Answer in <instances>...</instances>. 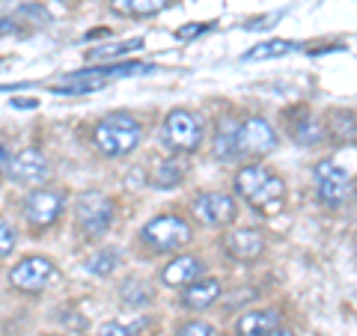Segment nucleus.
<instances>
[{
  "instance_id": "12",
  "label": "nucleus",
  "mask_w": 357,
  "mask_h": 336,
  "mask_svg": "<svg viewBox=\"0 0 357 336\" xmlns=\"http://www.w3.org/2000/svg\"><path fill=\"white\" fill-rule=\"evenodd\" d=\"M223 250L238 262H253L265 253V238L256 229H236L223 235Z\"/></svg>"
},
{
  "instance_id": "30",
  "label": "nucleus",
  "mask_w": 357,
  "mask_h": 336,
  "mask_svg": "<svg viewBox=\"0 0 357 336\" xmlns=\"http://www.w3.org/2000/svg\"><path fill=\"white\" fill-rule=\"evenodd\" d=\"M265 336H295L292 330H286V328H274L271 333H265Z\"/></svg>"
},
{
  "instance_id": "2",
  "label": "nucleus",
  "mask_w": 357,
  "mask_h": 336,
  "mask_svg": "<svg viewBox=\"0 0 357 336\" xmlns=\"http://www.w3.org/2000/svg\"><path fill=\"white\" fill-rule=\"evenodd\" d=\"M140 137H143V128L131 114H107L93 131L96 149L107 155V158H119V155H128L131 149H137Z\"/></svg>"
},
{
  "instance_id": "14",
  "label": "nucleus",
  "mask_w": 357,
  "mask_h": 336,
  "mask_svg": "<svg viewBox=\"0 0 357 336\" xmlns=\"http://www.w3.org/2000/svg\"><path fill=\"white\" fill-rule=\"evenodd\" d=\"M218 298H220V283L218 280L215 277H199V280H194V283L185 286L182 304L197 312V310H208Z\"/></svg>"
},
{
  "instance_id": "23",
  "label": "nucleus",
  "mask_w": 357,
  "mask_h": 336,
  "mask_svg": "<svg viewBox=\"0 0 357 336\" xmlns=\"http://www.w3.org/2000/svg\"><path fill=\"white\" fill-rule=\"evenodd\" d=\"M122 300L131 307H140V304H146L149 300V289L140 283V280H128L126 286H122Z\"/></svg>"
},
{
  "instance_id": "6",
  "label": "nucleus",
  "mask_w": 357,
  "mask_h": 336,
  "mask_svg": "<svg viewBox=\"0 0 357 336\" xmlns=\"http://www.w3.org/2000/svg\"><path fill=\"white\" fill-rule=\"evenodd\" d=\"M77 227H81L89 238H102V235L114 227V199H107L98 190H89L77 203Z\"/></svg>"
},
{
  "instance_id": "1",
  "label": "nucleus",
  "mask_w": 357,
  "mask_h": 336,
  "mask_svg": "<svg viewBox=\"0 0 357 336\" xmlns=\"http://www.w3.org/2000/svg\"><path fill=\"white\" fill-rule=\"evenodd\" d=\"M236 190L238 197L256 208L262 217H274L283 211L286 203V185L280 176L268 173L262 164H248L236 173Z\"/></svg>"
},
{
  "instance_id": "22",
  "label": "nucleus",
  "mask_w": 357,
  "mask_h": 336,
  "mask_svg": "<svg viewBox=\"0 0 357 336\" xmlns=\"http://www.w3.org/2000/svg\"><path fill=\"white\" fill-rule=\"evenodd\" d=\"M292 137L301 143V146H312V143H319V137H321V122L319 119H301L298 128L292 131Z\"/></svg>"
},
{
  "instance_id": "17",
  "label": "nucleus",
  "mask_w": 357,
  "mask_h": 336,
  "mask_svg": "<svg viewBox=\"0 0 357 336\" xmlns=\"http://www.w3.org/2000/svg\"><path fill=\"white\" fill-rule=\"evenodd\" d=\"M236 134H238V122L223 116L218 122V131H215V140H211V155H215L218 161H229L236 158L238 149H236Z\"/></svg>"
},
{
  "instance_id": "16",
  "label": "nucleus",
  "mask_w": 357,
  "mask_h": 336,
  "mask_svg": "<svg viewBox=\"0 0 357 336\" xmlns=\"http://www.w3.org/2000/svg\"><path fill=\"white\" fill-rule=\"evenodd\" d=\"M238 336H265L274 328H280V312L277 310H250L238 319Z\"/></svg>"
},
{
  "instance_id": "28",
  "label": "nucleus",
  "mask_w": 357,
  "mask_h": 336,
  "mask_svg": "<svg viewBox=\"0 0 357 336\" xmlns=\"http://www.w3.org/2000/svg\"><path fill=\"white\" fill-rule=\"evenodd\" d=\"M203 30H206V24H191V27L178 30L176 36H178V39H191V36H197V33H203Z\"/></svg>"
},
{
  "instance_id": "7",
  "label": "nucleus",
  "mask_w": 357,
  "mask_h": 336,
  "mask_svg": "<svg viewBox=\"0 0 357 336\" xmlns=\"http://www.w3.org/2000/svg\"><path fill=\"white\" fill-rule=\"evenodd\" d=\"M312 178H316V197L325 206H342L351 197V173L342 170L340 164L319 161Z\"/></svg>"
},
{
  "instance_id": "4",
  "label": "nucleus",
  "mask_w": 357,
  "mask_h": 336,
  "mask_svg": "<svg viewBox=\"0 0 357 336\" xmlns=\"http://www.w3.org/2000/svg\"><path fill=\"white\" fill-rule=\"evenodd\" d=\"M140 238L155 253H170V250H178V247H185V244H191L194 232H191V223L185 217L161 215V217H152L146 227L140 229Z\"/></svg>"
},
{
  "instance_id": "26",
  "label": "nucleus",
  "mask_w": 357,
  "mask_h": 336,
  "mask_svg": "<svg viewBox=\"0 0 357 336\" xmlns=\"http://www.w3.org/2000/svg\"><path fill=\"white\" fill-rule=\"evenodd\" d=\"M176 336H215V328L208 321H188L176 330Z\"/></svg>"
},
{
  "instance_id": "29",
  "label": "nucleus",
  "mask_w": 357,
  "mask_h": 336,
  "mask_svg": "<svg viewBox=\"0 0 357 336\" xmlns=\"http://www.w3.org/2000/svg\"><path fill=\"white\" fill-rule=\"evenodd\" d=\"M6 161H9V152H6V146H3V143H0V173L6 170Z\"/></svg>"
},
{
  "instance_id": "24",
  "label": "nucleus",
  "mask_w": 357,
  "mask_h": 336,
  "mask_svg": "<svg viewBox=\"0 0 357 336\" xmlns=\"http://www.w3.org/2000/svg\"><path fill=\"white\" fill-rule=\"evenodd\" d=\"M140 39H134V42H119V45H105V48H96V51H89V60H102V57H119V54H128V51H134V48H140Z\"/></svg>"
},
{
  "instance_id": "13",
  "label": "nucleus",
  "mask_w": 357,
  "mask_h": 336,
  "mask_svg": "<svg viewBox=\"0 0 357 336\" xmlns=\"http://www.w3.org/2000/svg\"><path fill=\"white\" fill-rule=\"evenodd\" d=\"M203 274H206V262L199 259V256H176L161 271V280H164V286L178 289V286L194 283V280H199Z\"/></svg>"
},
{
  "instance_id": "11",
  "label": "nucleus",
  "mask_w": 357,
  "mask_h": 336,
  "mask_svg": "<svg viewBox=\"0 0 357 336\" xmlns=\"http://www.w3.org/2000/svg\"><path fill=\"white\" fill-rule=\"evenodd\" d=\"M277 146V131L271 128V122L262 116H250L238 125L236 134V149L238 155H268Z\"/></svg>"
},
{
  "instance_id": "3",
  "label": "nucleus",
  "mask_w": 357,
  "mask_h": 336,
  "mask_svg": "<svg viewBox=\"0 0 357 336\" xmlns=\"http://www.w3.org/2000/svg\"><path fill=\"white\" fill-rule=\"evenodd\" d=\"M203 134H206V122L203 116H197L194 110H185V107H176L167 114L164 119V128H161V140L164 146L176 152V155H188V152H197L199 143H203Z\"/></svg>"
},
{
  "instance_id": "27",
  "label": "nucleus",
  "mask_w": 357,
  "mask_h": 336,
  "mask_svg": "<svg viewBox=\"0 0 357 336\" xmlns=\"http://www.w3.org/2000/svg\"><path fill=\"white\" fill-rule=\"evenodd\" d=\"M98 336H131V328H126V324H119V321H107V324H102Z\"/></svg>"
},
{
  "instance_id": "10",
  "label": "nucleus",
  "mask_w": 357,
  "mask_h": 336,
  "mask_svg": "<svg viewBox=\"0 0 357 336\" xmlns=\"http://www.w3.org/2000/svg\"><path fill=\"white\" fill-rule=\"evenodd\" d=\"M54 277H57V265H54L48 256H27V259H21L13 271H9V283H13L18 292H42Z\"/></svg>"
},
{
  "instance_id": "19",
  "label": "nucleus",
  "mask_w": 357,
  "mask_h": 336,
  "mask_svg": "<svg viewBox=\"0 0 357 336\" xmlns=\"http://www.w3.org/2000/svg\"><path fill=\"white\" fill-rule=\"evenodd\" d=\"M167 3L170 0H114V13L119 15H134V18H146V15H155L161 13V9H167Z\"/></svg>"
},
{
  "instance_id": "18",
  "label": "nucleus",
  "mask_w": 357,
  "mask_h": 336,
  "mask_svg": "<svg viewBox=\"0 0 357 336\" xmlns=\"http://www.w3.org/2000/svg\"><path fill=\"white\" fill-rule=\"evenodd\" d=\"M182 178H185V161L178 158V155H170V158L158 161V164H155V170H152V185L164 188V190L176 188Z\"/></svg>"
},
{
  "instance_id": "21",
  "label": "nucleus",
  "mask_w": 357,
  "mask_h": 336,
  "mask_svg": "<svg viewBox=\"0 0 357 336\" xmlns=\"http://www.w3.org/2000/svg\"><path fill=\"white\" fill-rule=\"evenodd\" d=\"M116 265H119V253L116 250H98L93 259L86 262V271L98 274V277H107V274L116 271Z\"/></svg>"
},
{
  "instance_id": "9",
  "label": "nucleus",
  "mask_w": 357,
  "mask_h": 336,
  "mask_svg": "<svg viewBox=\"0 0 357 336\" xmlns=\"http://www.w3.org/2000/svg\"><path fill=\"white\" fill-rule=\"evenodd\" d=\"M15 185H24V188H39L51 178V164L48 158L39 152V149H21L18 155L6 161V170H3Z\"/></svg>"
},
{
  "instance_id": "31",
  "label": "nucleus",
  "mask_w": 357,
  "mask_h": 336,
  "mask_svg": "<svg viewBox=\"0 0 357 336\" xmlns=\"http://www.w3.org/2000/svg\"><path fill=\"white\" fill-rule=\"evenodd\" d=\"M15 107H36V102H13Z\"/></svg>"
},
{
  "instance_id": "15",
  "label": "nucleus",
  "mask_w": 357,
  "mask_h": 336,
  "mask_svg": "<svg viewBox=\"0 0 357 336\" xmlns=\"http://www.w3.org/2000/svg\"><path fill=\"white\" fill-rule=\"evenodd\" d=\"M107 84H110V77L98 75L96 69H86L81 75H72V77H66V81H60L54 86V93L57 96H86V93H96V89H105Z\"/></svg>"
},
{
  "instance_id": "5",
  "label": "nucleus",
  "mask_w": 357,
  "mask_h": 336,
  "mask_svg": "<svg viewBox=\"0 0 357 336\" xmlns=\"http://www.w3.org/2000/svg\"><path fill=\"white\" fill-rule=\"evenodd\" d=\"M66 211V190L63 188H39L30 190L24 199L21 215L33 229H48L51 223H57V217Z\"/></svg>"
},
{
  "instance_id": "8",
  "label": "nucleus",
  "mask_w": 357,
  "mask_h": 336,
  "mask_svg": "<svg viewBox=\"0 0 357 336\" xmlns=\"http://www.w3.org/2000/svg\"><path fill=\"white\" fill-rule=\"evenodd\" d=\"M191 215L203 223V227L220 229L229 227L232 220L238 217V206L229 194H220V190H208V194H199L191 203Z\"/></svg>"
},
{
  "instance_id": "20",
  "label": "nucleus",
  "mask_w": 357,
  "mask_h": 336,
  "mask_svg": "<svg viewBox=\"0 0 357 336\" xmlns=\"http://www.w3.org/2000/svg\"><path fill=\"white\" fill-rule=\"evenodd\" d=\"M298 51L295 42H286V39H271V42H262L256 45V48H250L248 54H244V60H274V57H283V54H292Z\"/></svg>"
},
{
  "instance_id": "25",
  "label": "nucleus",
  "mask_w": 357,
  "mask_h": 336,
  "mask_svg": "<svg viewBox=\"0 0 357 336\" xmlns=\"http://www.w3.org/2000/svg\"><path fill=\"white\" fill-rule=\"evenodd\" d=\"M13 250H15V229L0 217V259H6Z\"/></svg>"
}]
</instances>
